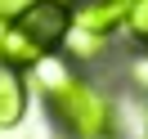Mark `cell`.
Masks as SVG:
<instances>
[{
    "label": "cell",
    "mask_w": 148,
    "mask_h": 139,
    "mask_svg": "<svg viewBox=\"0 0 148 139\" xmlns=\"http://www.w3.org/2000/svg\"><path fill=\"white\" fill-rule=\"evenodd\" d=\"M72 31V9L67 0H27L0 31V58L14 67H36L49 58Z\"/></svg>",
    "instance_id": "1"
},
{
    "label": "cell",
    "mask_w": 148,
    "mask_h": 139,
    "mask_svg": "<svg viewBox=\"0 0 148 139\" xmlns=\"http://www.w3.org/2000/svg\"><path fill=\"white\" fill-rule=\"evenodd\" d=\"M36 72H40V85H45V99H49V108H54V117L63 121L76 139H85V135H108V126H112V103L103 99L90 81H81L76 72H67V67L54 63V58H40Z\"/></svg>",
    "instance_id": "2"
},
{
    "label": "cell",
    "mask_w": 148,
    "mask_h": 139,
    "mask_svg": "<svg viewBox=\"0 0 148 139\" xmlns=\"http://www.w3.org/2000/svg\"><path fill=\"white\" fill-rule=\"evenodd\" d=\"M126 14H130V0H81L72 9V27L108 40L117 27H126Z\"/></svg>",
    "instance_id": "3"
},
{
    "label": "cell",
    "mask_w": 148,
    "mask_h": 139,
    "mask_svg": "<svg viewBox=\"0 0 148 139\" xmlns=\"http://www.w3.org/2000/svg\"><path fill=\"white\" fill-rule=\"evenodd\" d=\"M27 112V85L9 58H0V130H14Z\"/></svg>",
    "instance_id": "4"
},
{
    "label": "cell",
    "mask_w": 148,
    "mask_h": 139,
    "mask_svg": "<svg viewBox=\"0 0 148 139\" xmlns=\"http://www.w3.org/2000/svg\"><path fill=\"white\" fill-rule=\"evenodd\" d=\"M126 31L139 49L148 54V0H130V14H126Z\"/></svg>",
    "instance_id": "5"
},
{
    "label": "cell",
    "mask_w": 148,
    "mask_h": 139,
    "mask_svg": "<svg viewBox=\"0 0 148 139\" xmlns=\"http://www.w3.org/2000/svg\"><path fill=\"white\" fill-rule=\"evenodd\" d=\"M23 5H27V0H0V18L9 23V18H14V14H18V9H23Z\"/></svg>",
    "instance_id": "6"
},
{
    "label": "cell",
    "mask_w": 148,
    "mask_h": 139,
    "mask_svg": "<svg viewBox=\"0 0 148 139\" xmlns=\"http://www.w3.org/2000/svg\"><path fill=\"white\" fill-rule=\"evenodd\" d=\"M85 139H112V135H85Z\"/></svg>",
    "instance_id": "7"
}]
</instances>
